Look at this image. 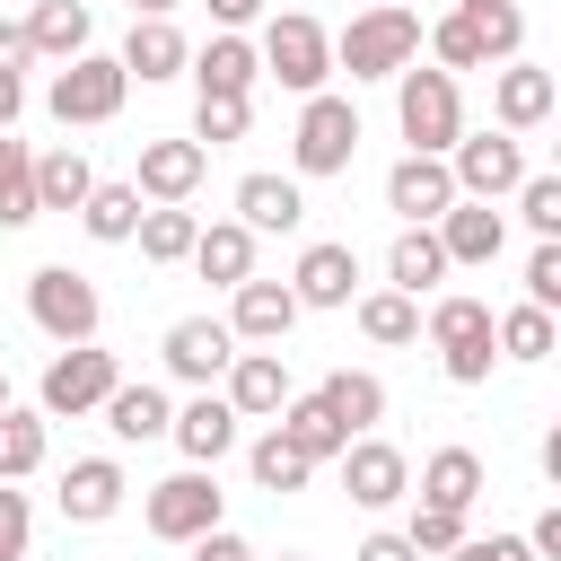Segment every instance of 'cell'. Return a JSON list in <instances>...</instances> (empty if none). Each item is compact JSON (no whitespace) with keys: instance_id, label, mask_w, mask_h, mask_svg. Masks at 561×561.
<instances>
[{"instance_id":"28","label":"cell","mask_w":561,"mask_h":561,"mask_svg":"<svg viewBox=\"0 0 561 561\" xmlns=\"http://www.w3.org/2000/svg\"><path fill=\"white\" fill-rule=\"evenodd\" d=\"M316 394H324V412H333V421H342V430H351V438H359V430H377V421H386V386H377V377H368V368H333V377H324V386H316Z\"/></svg>"},{"instance_id":"26","label":"cell","mask_w":561,"mask_h":561,"mask_svg":"<svg viewBox=\"0 0 561 561\" xmlns=\"http://www.w3.org/2000/svg\"><path fill=\"white\" fill-rule=\"evenodd\" d=\"M202 280H219V289H237L245 272H254V228L245 219H219V228H202L193 237V254H184Z\"/></svg>"},{"instance_id":"56","label":"cell","mask_w":561,"mask_h":561,"mask_svg":"<svg viewBox=\"0 0 561 561\" xmlns=\"http://www.w3.org/2000/svg\"><path fill=\"white\" fill-rule=\"evenodd\" d=\"M280 561H298V552H280Z\"/></svg>"},{"instance_id":"40","label":"cell","mask_w":561,"mask_h":561,"mask_svg":"<svg viewBox=\"0 0 561 561\" xmlns=\"http://www.w3.org/2000/svg\"><path fill=\"white\" fill-rule=\"evenodd\" d=\"M35 465H44V421L35 412H0V482H18Z\"/></svg>"},{"instance_id":"24","label":"cell","mask_w":561,"mask_h":561,"mask_svg":"<svg viewBox=\"0 0 561 561\" xmlns=\"http://www.w3.org/2000/svg\"><path fill=\"white\" fill-rule=\"evenodd\" d=\"M131 79H175L184 61H193V44L167 26V18H131V35H123V53H114Z\"/></svg>"},{"instance_id":"9","label":"cell","mask_w":561,"mask_h":561,"mask_svg":"<svg viewBox=\"0 0 561 561\" xmlns=\"http://www.w3.org/2000/svg\"><path fill=\"white\" fill-rule=\"evenodd\" d=\"M447 175H456L465 202H500V193L526 184V149H517V131H473V140L447 149Z\"/></svg>"},{"instance_id":"55","label":"cell","mask_w":561,"mask_h":561,"mask_svg":"<svg viewBox=\"0 0 561 561\" xmlns=\"http://www.w3.org/2000/svg\"><path fill=\"white\" fill-rule=\"evenodd\" d=\"M0 412H9V368H0Z\"/></svg>"},{"instance_id":"19","label":"cell","mask_w":561,"mask_h":561,"mask_svg":"<svg viewBox=\"0 0 561 561\" xmlns=\"http://www.w3.org/2000/svg\"><path fill=\"white\" fill-rule=\"evenodd\" d=\"M167 438H175V447H184L193 465H219V456L237 447V403L202 386V394H193V403H184V412L167 421Z\"/></svg>"},{"instance_id":"39","label":"cell","mask_w":561,"mask_h":561,"mask_svg":"<svg viewBox=\"0 0 561 561\" xmlns=\"http://www.w3.org/2000/svg\"><path fill=\"white\" fill-rule=\"evenodd\" d=\"M245 465H254V482H263V491H272V500H280V491H307V473H316V465H307V456H298V447H289V438H280V430H263V438H254V456H245Z\"/></svg>"},{"instance_id":"52","label":"cell","mask_w":561,"mask_h":561,"mask_svg":"<svg viewBox=\"0 0 561 561\" xmlns=\"http://www.w3.org/2000/svg\"><path fill=\"white\" fill-rule=\"evenodd\" d=\"M18 105H26V79H18V70H0V131L18 123Z\"/></svg>"},{"instance_id":"17","label":"cell","mask_w":561,"mask_h":561,"mask_svg":"<svg viewBox=\"0 0 561 561\" xmlns=\"http://www.w3.org/2000/svg\"><path fill=\"white\" fill-rule=\"evenodd\" d=\"M202 167H210V149H202V140H149V149H140L131 193H140V202H184V193L202 184Z\"/></svg>"},{"instance_id":"30","label":"cell","mask_w":561,"mask_h":561,"mask_svg":"<svg viewBox=\"0 0 561 561\" xmlns=\"http://www.w3.org/2000/svg\"><path fill=\"white\" fill-rule=\"evenodd\" d=\"M140 193L131 184H88V202H79V228L96 237V245H131V228H140Z\"/></svg>"},{"instance_id":"43","label":"cell","mask_w":561,"mask_h":561,"mask_svg":"<svg viewBox=\"0 0 561 561\" xmlns=\"http://www.w3.org/2000/svg\"><path fill=\"white\" fill-rule=\"evenodd\" d=\"M456 535H465V508H438V500H421V508H412V526H403V543H412V552H447Z\"/></svg>"},{"instance_id":"3","label":"cell","mask_w":561,"mask_h":561,"mask_svg":"<svg viewBox=\"0 0 561 561\" xmlns=\"http://www.w3.org/2000/svg\"><path fill=\"white\" fill-rule=\"evenodd\" d=\"M123 96H131V70L105 61V53H70V61L53 70V88H44V105H53L61 131H79V123H114Z\"/></svg>"},{"instance_id":"22","label":"cell","mask_w":561,"mask_h":561,"mask_svg":"<svg viewBox=\"0 0 561 561\" xmlns=\"http://www.w3.org/2000/svg\"><path fill=\"white\" fill-rule=\"evenodd\" d=\"M184 70L202 79V96H245V88L263 79V61H254V44H245L237 26H219V35H210V44L184 61Z\"/></svg>"},{"instance_id":"51","label":"cell","mask_w":561,"mask_h":561,"mask_svg":"<svg viewBox=\"0 0 561 561\" xmlns=\"http://www.w3.org/2000/svg\"><path fill=\"white\" fill-rule=\"evenodd\" d=\"M35 61V44H26V26H0V70H26Z\"/></svg>"},{"instance_id":"23","label":"cell","mask_w":561,"mask_h":561,"mask_svg":"<svg viewBox=\"0 0 561 561\" xmlns=\"http://www.w3.org/2000/svg\"><path fill=\"white\" fill-rule=\"evenodd\" d=\"M272 430H280V438H289L307 465H324V456H342V447H351V430L324 412V394H289V403L272 412Z\"/></svg>"},{"instance_id":"20","label":"cell","mask_w":561,"mask_h":561,"mask_svg":"<svg viewBox=\"0 0 561 561\" xmlns=\"http://www.w3.org/2000/svg\"><path fill=\"white\" fill-rule=\"evenodd\" d=\"M123 491H131V482H123L114 456H79V465L61 473V517H70V526H105V517L123 508Z\"/></svg>"},{"instance_id":"15","label":"cell","mask_w":561,"mask_h":561,"mask_svg":"<svg viewBox=\"0 0 561 561\" xmlns=\"http://www.w3.org/2000/svg\"><path fill=\"white\" fill-rule=\"evenodd\" d=\"M456 202V175H447V158H394V175H386V210H403L412 228H430L438 210Z\"/></svg>"},{"instance_id":"47","label":"cell","mask_w":561,"mask_h":561,"mask_svg":"<svg viewBox=\"0 0 561 561\" xmlns=\"http://www.w3.org/2000/svg\"><path fill=\"white\" fill-rule=\"evenodd\" d=\"M447 561H535V543L526 535H456Z\"/></svg>"},{"instance_id":"34","label":"cell","mask_w":561,"mask_h":561,"mask_svg":"<svg viewBox=\"0 0 561 561\" xmlns=\"http://www.w3.org/2000/svg\"><path fill=\"white\" fill-rule=\"evenodd\" d=\"M26 219H44L35 210V149L0 131V228H26Z\"/></svg>"},{"instance_id":"50","label":"cell","mask_w":561,"mask_h":561,"mask_svg":"<svg viewBox=\"0 0 561 561\" xmlns=\"http://www.w3.org/2000/svg\"><path fill=\"white\" fill-rule=\"evenodd\" d=\"M351 561H421V552H412V543H403V535H368V543H359V552H351Z\"/></svg>"},{"instance_id":"4","label":"cell","mask_w":561,"mask_h":561,"mask_svg":"<svg viewBox=\"0 0 561 561\" xmlns=\"http://www.w3.org/2000/svg\"><path fill=\"white\" fill-rule=\"evenodd\" d=\"M26 316H35V333H53L61 351H70V342H96V324H105L96 280H88V272H70V263L26 272Z\"/></svg>"},{"instance_id":"16","label":"cell","mask_w":561,"mask_h":561,"mask_svg":"<svg viewBox=\"0 0 561 561\" xmlns=\"http://www.w3.org/2000/svg\"><path fill=\"white\" fill-rule=\"evenodd\" d=\"M228 403H237V421H272L289 403V368H280L272 342H254V351L228 359Z\"/></svg>"},{"instance_id":"44","label":"cell","mask_w":561,"mask_h":561,"mask_svg":"<svg viewBox=\"0 0 561 561\" xmlns=\"http://www.w3.org/2000/svg\"><path fill=\"white\" fill-rule=\"evenodd\" d=\"M517 210H526L535 237H561V175H526L517 184Z\"/></svg>"},{"instance_id":"37","label":"cell","mask_w":561,"mask_h":561,"mask_svg":"<svg viewBox=\"0 0 561 561\" xmlns=\"http://www.w3.org/2000/svg\"><path fill=\"white\" fill-rule=\"evenodd\" d=\"M359 333H368V342H421V298L368 289V298H359Z\"/></svg>"},{"instance_id":"11","label":"cell","mask_w":561,"mask_h":561,"mask_svg":"<svg viewBox=\"0 0 561 561\" xmlns=\"http://www.w3.org/2000/svg\"><path fill=\"white\" fill-rule=\"evenodd\" d=\"M158 351H167V377H184V386H210V377H228V359H237V333H228L219 316H175Z\"/></svg>"},{"instance_id":"27","label":"cell","mask_w":561,"mask_h":561,"mask_svg":"<svg viewBox=\"0 0 561 561\" xmlns=\"http://www.w3.org/2000/svg\"><path fill=\"white\" fill-rule=\"evenodd\" d=\"M386 280H394L403 298L438 289V280H447V245H438V228H403V237H394V254H386Z\"/></svg>"},{"instance_id":"33","label":"cell","mask_w":561,"mask_h":561,"mask_svg":"<svg viewBox=\"0 0 561 561\" xmlns=\"http://www.w3.org/2000/svg\"><path fill=\"white\" fill-rule=\"evenodd\" d=\"M26 44H35V53H53V61L88 53V0H35V18H26Z\"/></svg>"},{"instance_id":"25","label":"cell","mask_w":561,"mask_h":561,"mask_svg":"<svg viewBox=\"0 0 561 561\" xmlns=\"http://www.w3.org/2000/svg\"><path fill=\"white\" fill-rule=\"evenodd\" d=\"M237 219H245L254 237H289V228L307 219V202H298L289 175H245V184H237Z\"/></svg>"},{"instance_id":"6","label":"cell","mask_w":561,"mask_h":561,"mask_svg":"<svg viewBox=\"0 0 561 561\" xmlns=\"http://www.w3.org/2000/svg\"><path fill=\"white\" fill-rule=\"evenodd\" d=\"M254 61L280 79V88H298V96H316L324 79H333V35L307 18V9H289V18H272L263 26V44H254Z\"/></svg>"},{"instance_id":"14","label":"cell","mask_w":561,"mask_h":561,"mask_svg":"<svg viewBox=\"0 0 561 561\" xmlns=\"http://www.w3.org/2000/svg\"><path fill=\"white\" fill-rule=\"evenodd\" d=\"M552 105H561V79L535 70V61H508V70L491 79V114H500V131H535V123H552Z\"/></svg>"},{"instance_id":"10","label":"cell","mask_w":561,"mask_h":561,"mask_svg":"<svg viewBox=\"0 0 561 561\" xmlns=\"http://www.w3.org/2000/svg\"><path fill=\"white\" fill-rule=\"evenodd\" d=\"M149 535L158 543H193V535H210L219 526V482L193 465V473H167V482H149Z\"/></svg>"},{"instance_id":"13","label":"cell","mask_w":561,"mask_h":561,"mask_svg":"<svg viewBox=\"0 0 561 561\" xmlns=\"http://www.w3.org/2000/svg\"><path fill=\"white\" fill-rule=\"evenodd\" d=\"M228 298H237V307H228V333H237V342H289V324L307 316L289 280H254V272H245Z\"/></svg>"},{"instance_id":"32","label":"cell","mask_w":561,"mask_h":561,"mask_svg":"<svg viewBox=\"0 0 561 561\" xmlns=\"http://www.w3.org/2000/svg\"><path fill=\"white\" fill-rule=\"evenodd\" d=\"M88 184H96V167H88L79 149H44V158H35V210H79Z\"/></svg>"},{"instance_id":"48","label":"cell","mask_w":561,"mask_h":561,"mask_svg":"<svg viewBox=\"0 0 561 561\" xmlns=\"http://www.w3.org/2000/svg\"><path fill=\"white\" fill-rule=\"evenodd\" d=\"M193 561H254V543L228 535V526H210V535H193Z\"/></svg>"},{"instance_id":"35","label":"cell","mask_w":561,"mask_h":561,"mask_svg":"<svg viewBox=\"0 0 561 561\" xmlns=\"http://www.w3.org/2000/svg\"><path fill=\"white\" fill-rule=\"evenodd\" d=\"M131 237H140V254H149V263H184L202 228H193V210H175V202H149Z\"/></svg>"},{"instance_id":"2","label":"cell","mask_w":561,"mask_h":561,"mask_svg":"<svg viewBox=\"0 0 561 561\" xmlns=\"http://www.w3.org/2000/svg\"><path fill=\"white\" fill-rule=\"evenodd\" d=\"M394 123L421 158H447L465 140V96H456V70H394Z\"/></svg>"},{"instance_id":"45","label":"cell","mask_w":561,"mask_h":561,"mask_svg":"<svg viewBox=\"0 0 561 561\" xmlns=\"http://www.w3.org/2000/svg\"><path fill=\"white\" fill-rule=\"evenodd\" d=\"M526 307H561V237H543L526 254Z\"/></svg>"},{"instance_id":"7","label":"cell","mask_w":561,"mask_h":561,"mask_svg":"<svg viewBox=\"0 0 561 561\" xmlns=\"http://www.w3.org/2000/svg\"><path fill=\"white\" fill-rule=\"evenodd\" d=\"M430 342H438V368L456 377V386H482L491 377V359H500V342H491V307L482 298H438L430 307Z\"/></svg>"},{"instance_id":"5","label":"cell","mask_w":561,"mask_h":561,"mask_svg":"<svg viewBox=\"0 0 561 561\" xmlns=\"http://www.w3.org/2000/svg\"><path fill=\"white\" fill-rule=\"evenodd\" d=\"M289 158H298V175H342V167L359 158V105H351V96H333V88H316V96L298 105Z\"/></svg>"},{"instance_id":"46","label":"cell","mask_w":561,"mask_h":561,"mask_svg":"<svg viewBox=\"0 0 561 561\" xmlns=\"http://www.w3.org/2000/svg\"><path fill=\"white\" fill-rule=\"evenodd\" d=\"M26 535H35V508H26V491L0 482V561H26Z\"/></svg>"},{"instance_id":"21","label":"cell","mask_w":561,"mask_h":561,"mask_svg":"<svg viewBox=\"0 0 561 561\" xmlns=\"http://www.w3.org/2000/svg\"><path fill=\"white\" fill-rule=\"evenodd\" d=\"M289 289H298V307H351L359 298V254L351 245H307Z\"/></svg>"},{"instance_id":"18","label":"cell","mask_w":561,"mask_h":561,"mask_svg":"<svg viewBox=\"0 0 561 561\" xmlns=\"http://www.w3.org/2000/svg\"><path fill=\"white\" fill-rule=\"evenodd\" d=\"M430 228H438L447 263H500V245H508L500 210H491V202H465V193H456V202H447V210H438Z\"/></svg>"},{"instance_id":"49","label":"cell","mask_w":561,"mask_h":561,"mask_svg":"<svg viewBox=\"0 0 561 561\" xmlns=\"http://www.w3.org/2000/svg\"><path fill=\"white\" fill-rule=\"evenodd\" d=\"M526 543H535V561H561V508H543V517L526 526Z\"/></svg>"},{"instance_id":"12","label":"cell","mask_w":561,"mask_h":561,"mask_svg":"<svg viewBox=\"0 0 561 561\" xmlns=\"http://www.w3.org/2000/svg\"><path fill=\"white\" fill-rule=\"evenodd\" d=\"M342 491L359 500V508H394L403 491H412V465H403V447H386V438H351L342 447Z\"/></svg>"},{"instance_id":"54","label":"cell","mask_w":561,"mask_h":561,"mask_svg":"<svg viewBox=\"0 0 561 561\" xmlns=\"http://www.w3.org/2000/svg\"><path fill=\"white\" fill-rule=\"evenodd\" d=\"M167 9H175V0H131V18H167Z\"/></svg>"},{"instance_id":"1","label":"cell","mask_w":561,"mask_h":561,"mask_svg":"<svg viewBox=\"0 0 561 561\" xmlns=\"http://www.w3.org/2000/svg\"><path fill=\"white\" fill-rule=\"evenodd\" d=\"M412 61H421V18L403 0H377L333 35V70H351V79H394Z\"/></svg>"},{"instance_id":"8","label":"cell","mask_w":561,"mask_h":561,"mask_svg":"<svg viewBox=\"0 0 561 561\" xmlns=\"http://www.w3.org/2000/svg\"><path fill=\"white\" fill-rule=\"evenodd\" d=\"M123 386V368H114V351H96V342H70L53 368H44V421H79V412H96L105 394Z\"/></svg>"},{"instance_id":"38","label":"cell","mask_w":561,"mask_h":561,"mask_svg":"<svg viewBox=\"0 0 561 561\" xmlns=\"http://www.w3.org/2000/svg\"><path fill=\"white\" fill-rule=\"evenodd\" d=\"M491 342H500V359H552V307H508V316H491Z\"/></svg>"},{"instance_id":"31","label":"cell","mask_w":561,"mask_h":561,"mask_svg":"<svg viewBox=\"0 0 561 561\" xmlns=\"http://www.w3.org/2000/svg\"><path fill=\"white\" fill-rule=\"evenodd\" d=\"M421 500H438V508H473V500H482V456H473V447H438V456L421 465Z\"/></svg>"},{"instance_id":"36","label":"cell","mask_w":561,"mask_h":561,"mask_svg":"<svg viewBox=\"0 0 561 561\" xmlns=\"http://www.w3.org/2000/svg\"><path fill=\"white\" fill-rule=\"evenodd\" d=\"M456 9H465V26L482 35L491 61H517V44H526V9L517 0H456Z\"/></svg>"},{"instance_id":"29","label":"cell","mask_w":561,"mask_h":561,"mask_svg":"<svg viewBox=\"0 0 561 561\" xmlns=\"http://www.w3.org/2000/svg\"><path fill=\"white\" fill-rule=\"evenodd\" d=\"M96 412H105V430H114L123 447H140V438H167V421H175L158 386H114V394H105Z\"/></svg>"},{"instance_id":"53","label":"cell","mask_w":561,"mask_h":561,"mask_svg":"<svg viewBox=\"0 0 561 561\" xmlns=\"http://www.w3.org/2000/svg\"><path fill=\"white\" fill-rule=\"evenodd\" d=\"M254 9H263V0H210V18H219V26H245Z\"/></svg>"},{"instance_id":"42","label":"cell","mask_w":561,"mask_h":561,"mask_svg":"<svg viewBox=\"0 0 561 561\" xmlns=\"http://www.w3.org/2000/svg\"><path fill=\"white\" fill-rule=\"evenodd\" d=\"M245 123H254V105H245V96H202V114H193L202 149H219V140H245Z\"/></svg>"},{"instance_id":"41","label":"cell","mask_w":561,"mask_h":561,"mask_svg":"<svg viewBox=\"0 0 561 561\" xmlns=\"http://www.w3.org/2000/svg\"><path fill=\"white\" fill-rule=\"evenodd\" d=\"M430 53H438V70H482L491 53H482V35L465 26V9H447L438 26H430Z\"/></svg>"}]
</instances>
